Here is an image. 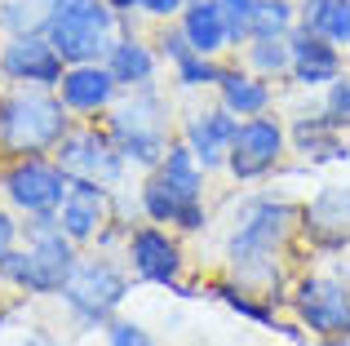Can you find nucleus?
I'll return each instance as SVG.
<instances>
[{"instance_id": "16", "label": "nucleus", "mask_w": 350, "mask_h": 346, "mask_svg": "<svg viewBox=\"0 0 350 346\" xmlns=\"http://www.w3.org/2000/svg\"><path fill=\"white\" fill-rule=\"evenodd\" d=\"M235 129H239V116H231L222 103L217 107H204V111H191L182 120V142L196 151V160L208 169H226V151L235 142Z\"/></svg>"}, {"instance_id": "24", "label": "nucleus", "mask_w": 350, "mask_h": 346, "mask_svg": "<svg viewBox=\"0 0 350 346\" xmlns=\"http://www.w3.org/2000/svg\"><path fill=\"white\" fill-rule=\"evenodd\" d=\"M53 18V0H0V27L9 36L44 31Z\"/></svg>"}, {"instance_id": "36", "label": "nucleus", "mask_w": 350, "mask_h": 346, "mask_svg": "<svg viewBox=\"0 0 350 346\" xmlns=\"http://www.w3.org/2000/svg\"><path fill=\"white\" fill-rule=\"evenodd\" d=\"M315 346H350V338H319Z\"/></svg>"}, {"instance_id": "26", "label": "nucleus", "mask_w": 350, "mask_h": 346, "mask_svg": "<svg viewBox=\"0 0 350 346\" xmlns=\"http://www.w3.org/2000/svg\"><path fill=\"white\" fill-rule=\"evenodd\" d=\"M248 67H253L257 76H266V80L288 76V67H293V44H288V36L248 40Z\"/></svg>"}, {"instance_id": "13", "label": "nucleus", "mask_w": 350, "mask_h": 346, "mask_svg": "<svg viewBox=\"0 0 350 346\" xmlns=\"http://www.w3.org/2000/svg\"><path fill=\"white\" fill-rule=\"evenodd\" d=\"M62 71V53L49 44L44 31H27V36H9V44L0 49V76L14 85H36V89H58Z\"/></svg>"}, {"instance_id": "33", "label": "nucleus", "mask_w": 350, "mask_h": 346, "mask_svg": "<svg viewBox=\"0 0 350 346\" xmlns=\"http://www.w3.org/2000/svg\"><path fill=\"white\" fill-rule=\"evenodd\" d=\"M187 9V0H137V14H151V18H178Z\"/></svg>"}, {"instance_id": "10", "label": "nucleus", "mask_w": 350, "mask_h": 346, "mask_svg": "<svg viewBox=\"0 0 350 346\" xmlns=\"http://www.w3.org/2000/svg\"><path fill=\"white\" fill-rule=\"evenodd\" d=\"M53 160L71 178H89V182H103V187H116L129 169V160L120 156L116 138L107 129H98V124H80V129L71 124L67 138L53 147Z\"/></svg>"}, {"instance_id": "30", "label": "nucleus", "mask_w": 350, "mask_h": 346, "mask_svg": "<svg viewBox=\"0 0 350 346\" xmlns=\"http://www.w3.org/2000/svg\"><path fill=\"white\" fill-rule=\"evenodd\" d=\"M324 111L333 116L337 124H350V76L346 71L333 80V85H324Z\"/></svg>"}, {"instance_id": "3", "label": "nucleus", "mask_w": 350, "mask_h": 346, "mask_svg": "<svg viewBox=\"0 0 350 346\" xmlns=\"http://www.w3.org/2000/svg\"><path fill=\"white\" fill-rule=\"evenodd\" d=\"M80 253L76 240L62 231L58 213H31L27 222V249H14L9 258H0V276L9 284H18L23 293H62V284L71 280Z\"/></svg>"}, {"instance_id": "2", "label": "nucleus", "mask_w": 350, "mask_h": 346, "mask_svg": "<svg viewBox=\"0 0 350 346\" xmlns=\"http://www.w3.org/2000/svg\"><path fill=\"white\" fill-rule=\"evenodd\" d=\"M137 204L151 222H169L182 231L204 226V165L187 142H169L164 160L146 173Z\"/></svg>"}, {"instance_id": "14", "label": "nucleus", "mask_w": 350, "mask_h": 346, "mask_svg": "<svg viewBox=\"0 0 350 346\" xmlns=\"http://www.w3.org/2000/svg\"><path fill=\"white\" fill-rule=\"evenodd\" d=\"M129 271H133L137 280H146V284H164L173 289L182 276V244L173 240L164 226H137V231H129Z\"/></svg>"}, {"instance_id": "22", "label": "nucleus", "mask_w": 350, "mask_h": 346, "mask_svg": "<svg viewBox=\"0 0 350 346\" xmlns=\"http://www.w3.org/2000/svg\"><path fill=\"white\" fill-rule=\"evenodd\" d=\"M342 129H346V124H337L328 111L301 116V120L293 124V147H297L301 156H310V160H342L346 156Z\"/></svg>"}, {"instance_id": "4", "label": "nucleus", "mask_w": 350, "mask_h": 346, "mask_svg": "<svg viewBox=\"0 0 350 346\" xmlns=\"http://www.w3.org/2000/svg\"><path fill=\"white\" fill-rule=\"evenodd\" d=\"M71 129V111L58 94L36 85H14L0 98V151L5 156H53Z\"/></svg>"}, {"instance_id": "35", "label": "nucleus", "mask_w": 350, "mask_h": 346, "mask_svg": "<svg viewBox=\"0 0 350 346\" xmlns=\"http://www.w3.org/2000/svg\"><path fill=\"white\" fill-rule=\"evenodd\" d=\"M107 5H111L120 18H129V14H133V9H137V0H107Z\"/></svg>"}, {"instance_id": "7", "label": "nucleus", "mask_w": 350, "mask_h": 346, "mask_svg": "<svg viewBox=\"0 0 350 346\" xmlns=\"http://www.w3.org/2000/svg\"><path fill=\"white\" fill-rule=\"evenodd\" d=\"M124 293H129V276L111 258H80L58 297L67 302V311L76 315V324L98 329V324H111V315H116V306L124 302Z\"/></svg>"}, {"instance_id": "11", "label": "nucleus", "mask_w": 350, "mask_h": 346, "mask_svg": "<svg viewBox=\"0 0 350 346\" xmlns=\"http://www.w3.org/2000/svg\"><path fill=\"white\" fill-rule=\"evenodd\" d=\"M284 151H288V129L275 116H248V120H239L235 142L226 151V173L235 182H257L275 173Z\"/></svg>"}, {"instance_id": "15", "label": "nucleus", "mask_w": 350, "mask_h": 346, "mask_svg": "<svg viewBox=\"0 0 350 346\" xmlns=\"http://www.w3.org/2000/svg\"><path fill=\"white\" fill-rule=\"evenodd\" d=\"M58 222L76 244L98 240L107 231V222H111V187L89 182V178H71L67 196L58 204Z\"/></svg>"}, {"instance_id": "25", "label": "nucleus", "mask_w": 350, "mask_h": 346, "mask_svg": "<svg viewBox=\"0 0 350 346\" xmlns=\"http://www.w3.org/2000/svg\"><path fill=\"white\" fill-rule=\"evenodd\" d=\"M293 27H297V0H257L253 23H248V40L288 36Z\"/></svg>"}, {"instance_id": "23", "label": "nucleus", "mask_w": 350, "mask_h": 346, "mask_svg": "<svg viewBox=\"0 0 350 346\" xmlns=\"http://www.w3.org/2000/svg\"><path fill=\"white\" fill-rule=\"evenodd\" d=\"M297 23L342 49L350 44V0H297Z\"/></svg>"}, {"instance_id": "31", "label": "nucleus", "mask_w": 350, "mask_h": 346, "mask_svg": "<svg viewBox=\"0 0 350 346\" xmlns=\"http://www.w3.org/2000/svg\"><path fill=\"white\" fill-rule=\"evenodd\" d=\"M107 346H155L151 333L133 320H111L107 324Z\"/></svg>"}, {"instance_id": "9", "label": "nucleus", "mask_w": 350, "mask_h": 346, "mask_svg": "<svg viewBox=\"0 0 350 346\" xmlns=\"http://www.w3.org/2000/svg\"><path fill=\"white\" fill-rule=\"evenodd\" d=\"M301 329L315 338H350V284L337 276H301L288 293Z\"/></svg>"}, {"instance_id": "6", "label": "nucleus", "mask_w": 350, "mask_h": 346, "mask_svg": "<svg viewBox=\"0 0 350 346\" xmlns=\"http://www.w3.org/2000/svg\"><path fill=\"white\" fill-rule=\"evenodd\" d=\"M120 27H124V18L107 0H71V5H53L44 36L62 53V62L76 67V62H103L107 49L116 44Z\"/></svg>"}, {"instance_id": "17", "label": "nucleus", "mask_w": 350, "mask_h": 346, "mask_svg": "<svg viewBox=\"0 0 350 346\" xmlns=\"http://www.w3.org/2000/svg\"><path fill=\"white\" fill-rule=\"evenodd\" d=\"M116 76L107 71V62H76V67L62 71L58 80V98L67 103V111L76 116H98V111H111L116 107Z\"/></svg>"}, {"instance_id": "34", "label": "nucleus", "mask_w": 350, "mask_h": 346, "mask_svg": "<svg viewBox=\"0 0 350 346\" xmlns=\"http://www.w3.org/2000/svg\"><path fill=\"white\" fill-rule=\"evenodd\" d=\"M14 244H18V222L5 213V209H0V258H9V253H14Z\"/></svg>"}, {"instance_id": "1", "label": "nucleus", "mask_w": 350, "mask_h": 346, "mask_svg": "<svg viewBox=\"0 0 350 346\" xmlns=\"http://www.w3.org/2000/svg\"><path fill=\"white\" fill-rule=\"evenodd\" d=\"M297 209L293 200L257 196L244 204V213L235 217V231L226 235V271L235 284L262 289V297H275L280 289V253L288 244L293 226H297Z\"/></svg>"}, {"instance_id": "19", "label": "nucleus", "mask_w": 350, "mask_h": 346, "mask_svg": "<svg viewBox=\"0 0 350 346\" xmlns=\"http://www.w3.org/2000/svg\"><path fill=\"white\" fill-rule=\"evenodd\" d=\"M107 71L116 76V85L120 89H146L155 80V67H160V53L151 49V44L142 40V36L133 31V27H120V36H116V44L107 49Z\"/></svg>"}, {"instance_id": "37", "label": "nucleus", "mask_w": 350, "mask_h": 346, "mask_svg": "<svg viewBox=\"0 0 350 346\" xmlns=\"http://www.w3.org/2000/svg\"><path fill=\"white\" fill-rule=\"evenodd\" d=\"M53 5H71V0H53Z\"/></svg>"}, {"instance_id": "29", "label": "nucleus", "mask_w": 350, "mask_h": 346, "mask_svg": "<svg viewBox=\"0 0 350 346\" xmlns=\"http://www.w3.org/2000/svg\"><path fill=\"white\" fill-rule=\"evenodd\" d=\"M226 14V27H231V44L239 49V44H248V23H253V9L257 0H217Z\"/></svg>"}, {"instance_id": "32", "label": "nucleus", "mask_w": 350, "mask_h": 346, "mask_svg": "<svg viewBox=\"0 0 350 346\" xmlns=\"http://www.w3.org/2000/svg\"><path fill=\"white\" fill-rule=\"evenodd\" d=\"M160 53H164L169 62H182L187 53H196V49H191V40L182 36V27H169V31L160 36Z\"/></svg>"}, {"instance_id": "18", "label": "nucleus", "mask_w": 350, "mask_h": 346, "mask_svg": "<svg viewBox=\"0 0 350 346\" xmlns=\"http://www.w3.org/2000/svg\"><path fill=\"white\" fill-rule=\"evenodd\" d=\"M288 44H293V67L288 76L297 80L301 89H324L342 76V49L324 36H315L310 27H293L288 31Z\"/></svg>"}, {"instance_id": "8", "label": "nucleus", "mask_w": 350, "mask_h": 346, "mask_svg": "<svg viewBox=\"0 0 350 346\" xmlns=\"http://www.w3.org/2000/svg\"><path fill=\"white\" fill-rule=\"evenodd\" d=\"M71 187V173L53 156H18L14 165L0 173V191L18 213H58L62 196Z\"/></svg>"}, {"instance_id": "5", "label": "nucleus", "mask_w": 350, "mask_h": 346, "mask_svg": "<svg viewBox=\"0 0 350 346\" xmlns=\"http://www.w3.org/2000/svg\"><path fill=\"white\" fill-rule=\"evenodd\" d=\"M107 133L116 138L120 156L137 169H155L169 151V107L164 98L155 94L151 85L146 89H129V98L107 111Z\"/></svg>"}, {"instance_id": "20", "label": "nucleus", "mask_w": 350, "mask_h": 346, "mask_svg": "<svg viewBox=\"0 0 350 346\" xmlns=\"http://www.w3.org/2000/svg\"><path fill=\"white\" fill-rule=\"evenodd\" d=\"M178 27L196 53L217 58L222 49H231V27H226V14L217 0H187V9L178 14Z\"/></svg>"}, {"instance_id": "21", "label": "nucleus", "mask_w": 350, "mask_h": 346, "mask_svg": "<svg viewBox=\"0 0 350 346\" xmlns=\"http://www.w3.org/2000/svg\"><path fill=\"white\" fill-rule=\"evenodd\" d=\"M217 103L226 107L231 116H266L271 111V103H275V94H271V85H266V76H257L253 67L248 71H239V67H222V76H217Z\"/></svg>"}, {"instance_id": "28", "label": "nucleus", "mask_w": 350, "mask_h": 346, "mask_svg": "<svg viewBox=\"0 0 350 346\" xmlns=\"http://www.w3.org/2000/svg\"><path fill=\"white\" fill-rule=\"evenodd\" d=\"M217 76H222V67H217V58H208V53H187L182 62H173V80H178L182 89L217 85Z\"/></svg>"}, {"instance_id": "12", "label": "nucleus", "mask_w": 350, "mask_h": 346, "mask_svg": "<svg viewBox=\"0 0 350 346\" xmlns=\"http://www.w3.org/2000/svg\"><path fill=\"white\" fill-rule=\"evenodd\" d=\"M297 231L324 253L350 249V182L319 187L315 196L297 209Z\"/></svg>"}, {"instance_id": "27", "label": "nucleus", "mask_w": 350, "mask_h": 346, "mask_svg": "<svg viewBox=\"0 0 350 346\" xmlns=\"http://www.w3.org/2000/svg\"><path fill=\"white\" fill-rule=\"evenodd\" d=\"M213 293L222 297V302L231 306V311L248 315V320H257L262 329H280V324H275V311H271V306H266V302H253V297H248L253 289H244V284H235V280H226V284H217Z\"/></svg>"}]
</instances>
